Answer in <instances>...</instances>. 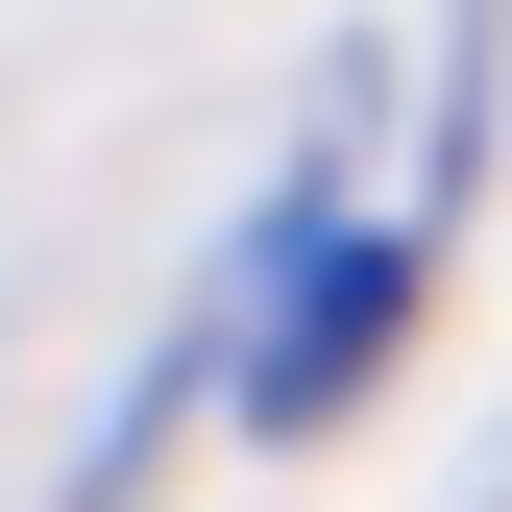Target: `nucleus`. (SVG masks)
<instances>
[{
    "label": "nucleus",
    "mask_w": 512,
    "mask_h": 512,
    "mask_svg": "<svg viewBox=\"0 0 512 512\" xmlns=\"http://www.w3.org/2000/svg\"><path fill=\"white\" fill-rule=\"evenodd\" d=\"M415 244H439V196H342V147L269 196V293L220 317V366H244V415H269V439H317L366 366H391V317H415Z\"/></svg>",
    "instance_id": "1"
}]
</instances>
